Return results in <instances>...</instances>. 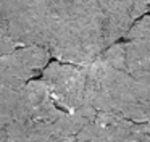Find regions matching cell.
<instances>
[{
  "mask_svg": "<svg viewBox=\"0 0 150 142\" xmlns=\"http://www.w3.org/2000/svg\"><path fill=\"white\" fill-rule=\"evenodd\" d=\"M100 57L134 79L150 84V39H127L126 42H116L105 48Z\"/></svg>",
  "mask_w": 150,
  "mask_h": 142,
  "instance_id": "obj_7",
  "label": "cell"
},
{
  "mask_svg": "<svg viewBox=\"0 0 150 142\" xmlns=\"http://www.w3.org/2000/svg\"><path fill=\"white\" fill-rule=\"evenodd\" d=\"M92 119L113 142H150V121H131L107 113H94Z\"/></svg>",
  "mask_w": 150,
  "mask_h": 142,
  "instance_id": "obj_8",
  "label": "cell"
},
{
  "mask_svg": "<svg viewBox=\"0 0 150 142\" xmlns=\"http://www.w3.org/2000/svg\"><path fill=\"white\" fill-rule=\"evenodd\" d=\"M129 3L134 10L136 19H139L140 16L150 13V0H129Z\"/></svg>",
  "mask_w": 150,
  "mask_h": 142,
  "instance_id": "obj_11",
  "label": "cell"
},
{
  "mask_svg": "<svg viewBox=\"0 0 150 142\" xmlns=\"http://www.w3.org/2000/svg\"><path fill=\"white\" fill-rule=\"evenodd\" d=\"M79 113H107L131 121H150V84L134 79L98 55L86 65V87Z\"/></svg>",
  "mask_w": 150,
  "mask_h": 142,
  "instance_id": "obj_3",
  "label": "cell"
},
{
  "mask_svg": "<svg viewBox=\"0 0 150 142\" xmlns=\"http://www.w3.org/2000/svg\"><path fill=\"white\" fill-rule=\"evenodd\" d=\"M92 116L60 110L40 79L20 89L7 126V142H52L73 136Z\"/></svg>",
  "mask_w": 150,
  "mask_h": 142,
  "instance_id": "obj_2",
  "label": "cell"
},
{
  "mask_svg": "<svg viewBox=\"0 0 150 142\" xmlns=\"http://www.w3.org/2000/svg\"><path fill=\"white\" fill-rule=\"evenodd\" d=\"M8 52H13V50H11V48L8 47L7 44H5L4 39L0 37V55H2V53H8Z\"/></svg>",
  "mask_w": 150,
  "mask_h": 142,
  "instance_id": "obj_12",
  "label": "cell"
},
{
  "mask_svg": "<svg viewBox=\"0 0 150 142\" xmlns=\"http://www.w3.org/2000/svg\"><path fill=\"white\" fill-rule=\"evenodd\" d=\"M52 24L50 0H0V37L11 50L29 45L47 48Z\"/></svg>",
  "mask_w": 150,
  "mask_h": 142,
  "instance_id": "obj_4",
  "label": "cell"
},
{
  "mask_svg": "<svg viewBox=\"0 0 150 142\" xmlns=\"http://www.w3.org/2000/svg\"><path fill=\"white\" fill-rule=\"evenodd\" d=\"M39 79L60 110L68 113H79L82 110L86 66L63 63L58 60L49 61Z\"/></svg>",
  "mask_w": 150,
  "mask_h": 142,
  "instance_id": "obj_5",
  "label": "cell"
},
{
  "mask_svg": "<svg viewBox=\"0 0 150 142\" xmlns=\"http://www.w3.org/2000/svg\"><path fill=\"white\" fill-rule=\"evenodd\" d=\"M45 47L29 45L0 55V87L20 90L26 82L40 76L45 65L50 61Z\"/></svg>",
  "mask_w": 150,
  "mask_h": 142,
  "instance_id": "obj_6",
  "label": "cell"
},
{
  "mask_svg": "<svg viewBox=\"0 0 150 142\" xmlns=\"http://www.w3.org/2000/svg\"><path fill=\"white\" fill-rule=\"evenodd\" d=\"M53 24L47 44L50 57L63 63L86 66L105 48V16L97 0H50Z\"/></svg>",
  "mask_w": 150,
  "mask_h": 142,
  "instance_id": "obj_1",
  "label": "cell"
},
{
  "mask_svg": "<svg viewBox=\"0 0 150 142\" xmlns=\"http://www.w3.org/2000/svg\"><path fill=\"white\" fill-rule=\"evenodd\" d=\"M123 39H150V13L136 19Z\"/></svg>",
  "mask_w": 150,
  "mask_h": 142,
  "instance_id": "obj_10",
  "label": "cell"
},
{
  "mask_svg": "<svg viewBox=\"0 0 150 142\" xmlns=\"http://www.w3.org/2000/svg\"><path fill=\"white\" fill-rule=\"evenodd\" d=\"M52 142H113V141L105 134V131L94 121V119H91V121L82 126L76 134L58 139V141H52Z\"/></svg>",
  "mask_w": 150,
  "mask_h": 142,
  "instance_id": "obj_9",
  "label": "cell"
}]
</instances>
